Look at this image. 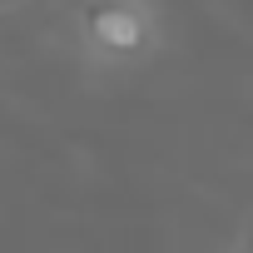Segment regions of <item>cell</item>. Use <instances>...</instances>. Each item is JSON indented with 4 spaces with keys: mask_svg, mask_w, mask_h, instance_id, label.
I'll list each match as a JSON object with an SVG mask.
<instances>
[{
    "mask_svg": "<svg viewBox=\"0 0 253 253\" xmlns=\"http://www.w3.org/2000/svg\"><path fill=\"white\" fill-rule=\"evenodd\" d=\"M94 30H99L104 45H119V50H134V45L144 40V20H139L134 10H104V15L94 20Z\"/></svg>",
    "mask_w": 253,
    "mask_h": 253,
    "instance_id": "cell-1",
    "label": "cell"
}]
</instances>
